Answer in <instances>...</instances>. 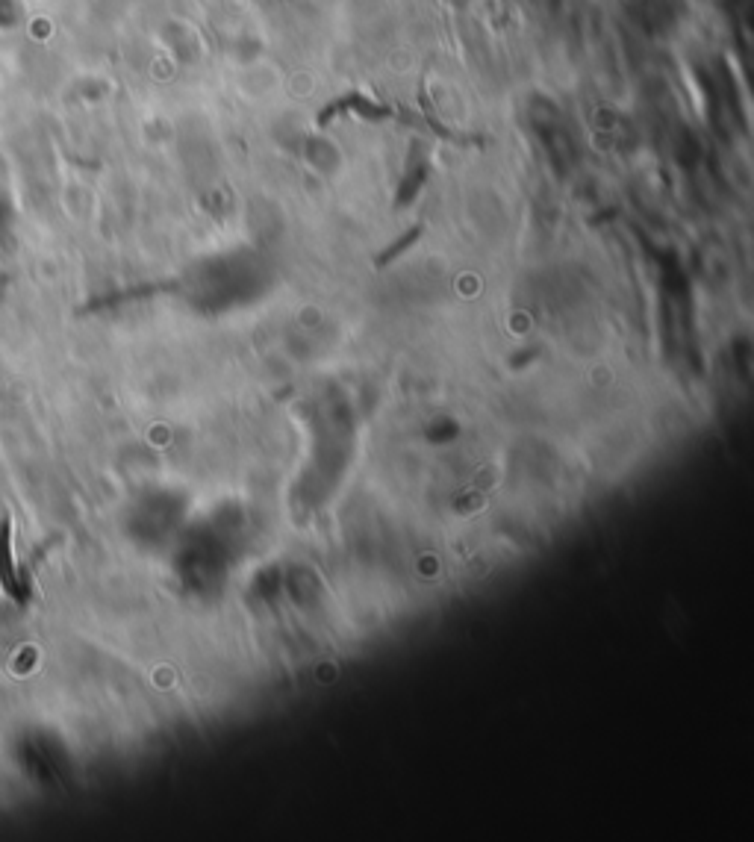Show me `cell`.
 <instances>
[{
	"label": "cell",
	"mask_w": 754,
	"mask_h": 842,
	"mask_svg": "<svg viewBox=\"0 0 754 842\" xmlns=\"http://www.w3.org/2000/svg\"><path fill=\"white\" fill-rule=\"evenodd\" d=\"M0 578H3V586L9 595H18L15 589V563L9 560V522H3V533H0Z\"/></svg>",
	"instance_id": "obj_1"
}]
</instances>
